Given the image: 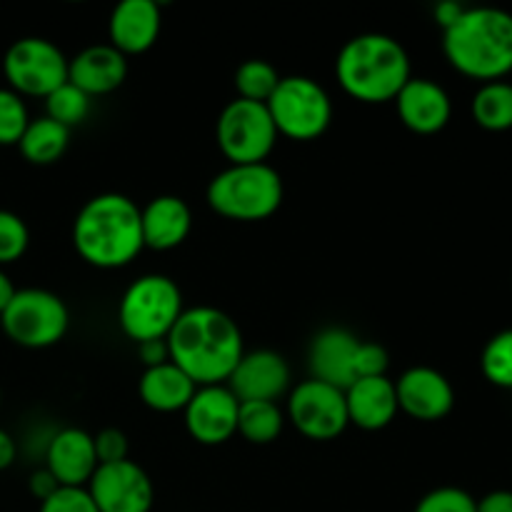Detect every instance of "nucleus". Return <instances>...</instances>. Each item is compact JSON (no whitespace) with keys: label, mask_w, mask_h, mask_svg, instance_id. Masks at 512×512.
<instances>
[{"label":"nucleus","mask_w":512,"mask_h":512,"mask_svg":"<svg viewBox=\"0 0 512 512\" xmlns=\"http://www.w3.org/2000/svg\"><path fill=\"white\" fill-rule=\"evenodd\" d=\"M285 425V415L278 403L268 400H250L240 403L238 410V435L253 445H270L280 438Z\"/></svg>","instance_id":"a878e982"},{"label":"nucleus","mask_w":512,"mask_h":512,"mask_svg":"<svg viewBox=\"0 0 512 512\" xmlns=\"http://www.w3.org/2000/svg\"><path fill=\"white\" fill-rule=\"evenodd\" d=\"M225 385L240 403H250V400L278 403V398H283L290 390V365L275 350L243 353Z\"/></svg>","instance_id":"2eb2a0df"},{"label":"nucleus","mask_w":512,"mask_h":512,"mask_svg":"<svg viewBox=\"0 0 512 512\" xmlns=\"http://www.w3.org/2000/svg\"><path fill=\"white\" fill-rule=\"evenodd\" d=\"M28 488H30V493L35 495V498L40 500V503H43L45 498H50V495L55 493V490L60 488L58 483H55V478L53 475L48 473V470H38V473H33L30 475V480H28Z\"/></svg>","instance_id":"e433bc0d"},{"label":"nucleus","mask_w":512,"mask_h":512,"mask_svg":"<svg viewBox=\"0 0 512 512\" xmlns=\"http://www.w3.org/2000/svg\"><path fill=\"white\" fill-rule=\"evenodd\" d=\"M395 108L405 128L418 135H433L450 123L453 100L440 83L413 75L395 95Z\"/></svg>","instance_id":"f3484780"},{"label":"nucleus","mask_w":512,"mask_h":512,"mask_svg":"<svg viewBox=\"0 0 512 512\" xmlns=\"http://www.w3.org/2000/svg\"><path fill=\"white\" fill-rule=\"evenodd\" d=\"M473 120L490 133H503L512 128V83L493 80L483 83L473 95Z\"/></svg>","instance_id":"393cba45"},{"label":"nucleus","mask_w":512,"mask_h":512,"mask_svg":"<svg viewBox=\"0 0 512 512\" xmlns=\"http://www.w3.org/2000/svg\"><path fill=\"white\" fill-rule=\"evenodd\" d=\"M190 230H193V213L178 195H158L145 208H140L143 248L173 250L188 240Z\"/></svg>","instance_id":"412c9836"},{"label":"nucleus","mask_w":512,"mask_h":512,"mask_svg":"<svg viewBox=\"0 0 512 512\" xmlns=\"http://www.w3.org/2000/svg\"><path fill=\"white\" fill-rule=\"evenodd\" d=\"M265 105L278 135L290 140H315L333 123V100L328 90L308 75L280 78Z\"/></svg>","instance_id":"0eeeda50"},{"label":"nucleus","mask_w":512,"mask_h":512,"mask_svg":"<svg viewBox=\"0 0 512 512\" xmlns=\"http://www.w3.org/2000/svg\"><path fill=\"white\" fill-rule=\"evenodd\" d=\"M95 443V455H98V465H110L120 463V460H128V435L118 428H105L98 435H93Z\"/></svg>","instance_id":"f704fd0d"},{"label":"nucleus","mask_w":512,"mask_h":512,"mask_svg":"<svg viewBox=\"0 0 512 512\" xmlns=\"http://www.w3.org/2000/svg\"><path fill=\"white\" fill-rule=\"evenodd\" d=\"M38 512H98L85 488H58L40 503Z\"/></svg>","instance_id":"72a5a7b5"},{"label":"nucleus","mask_w":512,"mask_h":512,"mask_svg":"<svg viewBox=\"0 0 512 512\" xmlns=\"http://www.w3.org/2000/svg\"><path fill=\"white\" fill-rule=\"evenodd\" d=\"M73 245L93 268H125L143 250L140 205L123 193L95 195L75 215Z\"/></svg>","instance_id":"f03ea898"},{"label":"nucleus","mask_w":512,"mask_h":512,"mask_svg":"<svg viewBox=\"0 0 512 512\" xmlns=\"http://www.w3.org/2000/svg\"><path fill=\"white\" fill-rule=\"evenodd\" d=\"M443 53L458 73L480 83L512 73V15L500 8H465L443 30Z\"/></svg>","instance_id":"20e7f679"},{"label":"nucleus","mask_w":512,"mask_h":512,"mask_svg":"<svg viewBox=\"0 0 512 512\" xmlns=\"http://www.w3.org/2000/svg\"><path fill=\"white\" fill-rule=\"evenodd\" d=\"M183 293L168 275L150 273L125 288L118 303L120 330L133 343L165 340L183 315Z\"/></svg>","instance_id":"423d86ee"},{"label":"nucleus","mask_w":512,"mask_h":512,"mask_svg":"<svg viewBox=\"0 0 512 512\" xmlns=\"http://www.w3.org/2000/svg\"><path fill=\"white\" fill-rule=\"evenodd\" d=\"M90 105H93V98H90V95H85L83 90L75 88L73 83H63L45 98V115L53 118L55 123L65 125L68 130H73L75 125H80L88 118Z\"/></svg>","instance_id":"cd10ccee"},{"label":"nucleus","mask_w":512,"mask_h":512,"mask_svg":"<svg viewBox=\"0 0 512 512\" xmlns=\"http://www.w3.org/2000/svg\"><path fill=\"white\" fill-rule=\"evenodd\" d=\"M463 10H465V5L455 3V0H443V3L435 5L433 15H435V20H438L440 28L445 30V28H450V25H453L460 15H463Z\"/></svg>","instance_id":"58836bf2"},{"label":"nucleus","mask_w":512,"mask_h":512,"mask_svg":"<svg viewBox=\"0 0 512 512\" xmlns=\"http://www.w3.org/2000/svg\"><path fill=\"white\" fill-rule=\"evenodd\" d=\"M415 512H478V500L468 490L445 485L423 495L415 505Z\"/></svg>","instance_id":"2f4dec72"},{"label":"nucleus","mask_w":512,"mask_h":512,"mask_svg":"<svg viewBox=\"0 0 512 512\" xmlns=\"http://www.w3.org/2000/svg\"><path fill=\"white\" fill-rule=\"evenodd\" d=\"M128 78V58L110 43L88 45L68 60V83L90 98L118 90Z\"/></svg>","instance_id":"aec40b11"},{"label":"nucleus","mask_w":512,"mask_h":512,"mask_svg":"<svg viewBox=\"0 0 512 512\" xmlns=\"http://www.w3.org/2000/svg\"><path fill=\"white\" fill-rule=\"evenodd\" d=\"M240 400L228 385H200L185 405V430L200 445H223L238 435Z\"/></svg>","instance_id":"ddd939ff"},{"label":"nucleus","mask_w":512,"mask_h":512,"mask_svg":"<svg viewBox=\"0 0 512 512\" xmlns=\"http://www.w3.org/2000/svg\"><path fill=\"white\" fill-rule=\"evenodd\" d=\"M15 285H13V280H10V275L5 273L3 268H0V313H3L5 308H8V303L10 300H13V295H15Z\"/></svg>","instance_id":"a19ab883"},{"label":"nucleus","mask_w":512,"mask_h":512,"mask_svg":"<svg viewBox=\"0 0 512 512\" xmlns=\"http://www.w3.org/2000/svg\"><path fill=\"white\" fill-rule=\"evenodd\" d=\"M45 470L60 488H85L98 470L93 435L80 428H63L45 448Z\"/></svg>","instance_id":"dca6fc26"},{"label":"nucleus","mask_w":512,"mask_h":512,"mask_svg":"<svg viewBox=\"0 0 512 512\" xmlns=\"http://www.w3.org/2000/svg\"><path fill=\"white\" fill-rule=\"evenodd\" d=\"M390 355L380 343H365L360 340L355 353V380L358 378H383L388 375Z\"/></svg>","instance_id":"473e14b6"},{"label":"nucleus","mask_w":512,"mask_h":512,"mask_svg":"<svg viewBox=\"0 0 512 512\" xmlns=\"http://www.w3.org/2000/svg\"><path fill=\"white\" fill-rule=\"evenodd\" d=\"M345 405H348L350 423L370 433L388 428L400 413L395 383L388 375L355 380L350 388H345Z\"/></svg>","instance_id":"4be33fe9"},{"label":"nucleus","mask_w":512,"mask_h":512,"mask_svg":"<svg viewBox=\"0 0 512 512\" xmlns=\"http://www.w3.org/2000/svg\"><path fill=\"white\" fill-rule=\"evenodd\" d=\"M335 78L350 98L368 105L395 100L413 78L410 55L400 40L385 33H360L340 48Z\"/></svg>","instance_id":"7ed1b4c3"},{"label":"nucleus","mask_w":512,"mask_h":512,"mask_svg":"<svg viewBox=\"0 0 512 512\" xmlns=\"http://www.w3.org/2000/svg\"><path fill=\"white\" fill-rule=\"evenodd\" d=\"M195 390L198 385L173 360L145 368L138 383L140 400L145 408L155 410V413H180L190 403Z\"/></svg>","instance_id":"5701e85b"},{"label":"nucleus","mask_w":512,"mask_h":512,"mask_svg":"<svg viewBox=\"0 0 512 512\" xmlns=\"http://www.w3.org/2000/svg\"><path fill=\"white\" fill-rule=\"evenodd\" d=\"M478 512H512V490H493L480 498Z\"/></svg>","instance_id":"4c0bfd02"},{"label":"nucleus","mask_w":512,"mask_h":512,"mask_svg":"<svg viewBox=\"0 0 512 512\" xmlns=\"http://www.w3.org/2000/svg\"><path fill=\"white\" fill-rule=\"evenodd\" d=\"M283 178L270 163L228 165L205 190L210 210L238 223H258L283 205Z\"/></svg>","instance_id":"39448f33"},{"label":"nucleus","mask_w":512,"mask_h":512,"mask_svg":"<svg viewBox=\"0 0 512 512\" xmlns=\"http://www.w3.org/2000/svg\"><path fill=\"white\" fill-rule=\"evenodd\" d=\"M163 13L155 0H120L108 20V38L115 50L128 58L158 43Z\"/></svg>","instance_id":"6ab92c4d"},{"label":"nucleus","mask_w":512,"mask_h":512,"mask_svg":"<svg viewBox=\"0 0 512 512\" xmlns=\"http://www.w3.org/2000/svg\"><path fill=\"white\" fill-rule=\"evenodd\" d=\"M140 358H143L145 368H153V365L168 363L170 353H168V340H150V343H140Z\"/></svg>","instance_id":"c9c22d12"},{"label":"nucleus","mask_w":512,"mask_h":512,"mask_svg":"<svg viewBox=\"0 0 512 512\" xmlns=\"http://www.w3.org/2000/svg\"><path fill=\"white\" fill-rule=\"evenodd\" d=\"M18 458V445H15V438L8 433V430L0 428V470H8L10 465Z\"/></svg>","instance_id":"ea45409f"},{"label":"nucleus","mask_w":512,"mask_h":512,"mask_svg":"<svg viewBox=\"0 0 512 512\" xmlns=\"http://www.w3.org/2000/svg\"><path fill=\"white\" fill-rule=\"evenodd\" d=\"M30 245V230L18 213L0 210V268L15 263Z\"/></svg>","instance_id":"7c9ffc66"},{"label":"nucleus","mask_w":512,"mask_h":512,"mask_svg":"<svg viewBox=\"0 0 512 512\" xmlns=\"http://www.w3.org/2000/svg\"><path fill=\"white\" fill-rule=\"evenodd\" d=\"M360 338L345 328H323L308 345L310 378L333 388H350L355 383V353Z\"/></svg>","instance_id":"a211bd4d"},{"label":"nucleus","mask_w":512,"mask_h":512,"mask_svg":"<svg viewBox=\"0 0 512 512\" xmlns=\"http://www.w3.org/2000/svg\"><path fill=\"white\" fill-rule=\"evenodd\" d=\"M70 310L60 295L45 288L15 290L8 308L0 313V328L15 345L43 350L60 343L68 333Z\"/></svg>","instance_id":"6e6552de"},{"label":"nucleus","mask_w":512,"mask_h":512,"mask_svg":"<svg viewBox=\"0 0 512 512\" xmlns=\"http://www.w3.org/2000/svg\"><path fill=\"white\" fill-rule=\"evenodd\" d=\"M30 123L28 105L15 90L0 88V145H18Z\"/></svg>","instance_id":"c756f323"},{"label":"nucleus","mask_w":512,"mask_h":512,"mask_svg":"<svg viewBox=\"0 0 512 512\" xmlns=\"http://www.w3.org/2000/svg\"><path fill=\"white\" fill-rule=\"evenodd\" d=\"M288 418L308 440H335L350 425L345 390L320 380H303L288 393Z\"/></svg>","instance_id":"9b49d317"},{"label":"nucleus","mask_w":512,"mask_h":512,"mask_svg":"<svg viewBox=\"0 0 512 512\" xmlns=\"http://www.w3.org/2000/svg\"><path fill=\"white\" fill-rule=\"evenodd\" d=\"M215 138H218L220 153L230 160V165L268 163L278 143V130L265 103L253 100H230L218 115L215 123Z\"/></svg>","instance_id":"1a4fd4ad"},{"label":"nucleus","mask_w":512,"mask_h":512,"mask_svg":"<svg viewBox=\"0 0 512 512\" xmlns=\"http://www.w3.org/2000/svg\"><path fill=\"white\" fill-rule=\"evenodd\" d=\"M85 490L98 512H150L155 500L153 480L130 458L98 465Z\"/></svg>","instance_id":"f8f14e48"},{"label":"nucleus","mask_w":512,"mask_h":512,"mask_svg":"<svg viewBox=\"0 0 512 512\" xmlns=\"http://www.w3.org/2000/svg\"><path fill=\"white\" fill-rule=\"evenodd\" d=\"M283 75L275 70L273 63L268 60H245L235 70V90H238L240 100H253V103H268L270 95L278 88Z\"/></svg>","instance_id":"bb28decb"},{"label":"nucleus","mask_w":512,"mask_h":512,"mask_svg":"<svg viewBox=\"0 0 512 512\" xmlns=\"http://www.w3.org/2000/svg\"><path fill=\"white\" fill-rule=\"evenodd\" d=\"M170 360L195 385H225L245 345L238 323L213 305L185 308L168 338Z\"/></svg>","instance_id":"f257e3e1"},{"label":"nucleus","mask_w":512,"mask_h":512,"mask_svg":"<svg viewBox=\"0 0 512 512\" xmlns=\"http://www.w3.org/2000/svg\"><path fill=\"white\" fill-rule=\"evenodd\" d=\"M483 375L495 388L512 390V328L493 335L480 358Z\"/></svg>","instance_id":"c85d7f7f"},{"label":"nucleus","mask_w":512,"mask_h":512,"mask_svg":"<svg viewBox=\"0 0 512 512\" xmlns=\"http://www.w3.org/2000/svg\"><path fill=\"white\" fill-rule=\"evenodd\" d=\"M393 383L400 413L410 415L420 423L443 420L453 410L455 390L440 370L428 368V365H415Z\"/></svg>","instance_id":"4468645a"},{"label":"nucleus","mask_w":512,"mask_h":512,"mask_svg":"<svg viewBox=\"0 0 512 512\" xmlns=\"http://www.w3.org/2000/svg\"><path fill=\"white\" fill-rule=\"evenodd\" d=\"M70 130L65 125L55 123L48 115L30 118L23 138L18 140V150L28 163L33 165H53L68 150Z\"/></svg>","instance_id":"b1692460"},{"label":"nucleus","mask_w":512,"mask_h":512,"mask_svg":"<svg viewBox=\"0 0 512 512\" xmlns=\"http://www.w3.org/2000/svg\"><path fill=\"white\" fill-rule=\"evenodd\" d=\"M3 75L8 88L20 98L45 100L55 88L68 83V58L53 40L28 35L5 50Z\"/></svg>","instance_id":"9d476101"}]
</instances>
